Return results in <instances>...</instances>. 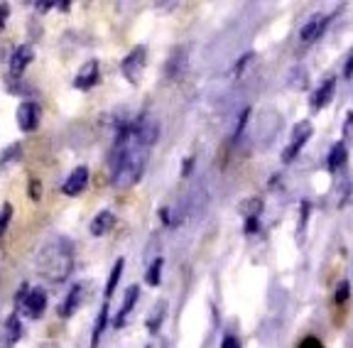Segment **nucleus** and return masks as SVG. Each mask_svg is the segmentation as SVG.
<instances>
[{
    "mask_svg": "<svg viewBox=\"0 0 353 348\" xmlns=\"http://www.w3.org/2000/svg\"><path fill=\"white\" fill-rule=\"evenodd\" d=\"M348 297H351V282L348 280H341L336 287V294H334V302L336 304H346Z\"/></svg>",
    "mask_w": 353,
    "mask_h": 348,
    "instance_id": "21",
    "label": "nucleus"
},
{
    "mask_svg": "<svg viewBox=\"0 0 353 348\" xmlns=\"http://www.w3.org/2000/svg\"><path fill=\"white\" fill-rule=\"evenodd\" d=\"M312 133H314V127H312V123H309V121H302L299 125H294L292 140H290V145H287L285 152H282V162H285V165H290V162H292L294 157L302 152L304 145L312 140Z\"/></svg>",
    "mask_w": 353,
    "mask_h": 348,
    "instance_id": "3",
    "label": "nucleus"
},
{
    "mask_svg": "<svg viewBox=\"0 0 353 348\" xmlns=\"http://www.w3.org/2000/svg\"><path fill=\"white\" fill-rule=\"evenodd\" d=\"M96 83H99V61L91 59L79 69L77 79H74V89L88 91V89H94Z\"/></svg>",
    "mask_w": 353,
    "mask_h": 348,
    "instance_id": "8",
    "label": "nucleus"
},
{
    "mask_svg": "<svg viewBox=\"0 0 353 348\" xmlns=\"http://www.w3.org/2000/svg\"><path fill=\"white\" fill-rule=\"evenodd\" d=\"M248 118H250V108H245V111H243V116H241V121H238L236 138H241V133H243V130H245V123H248Z\"/></svg>",
    "mask_w": 353,
    "mask_h": 348,
    "instance_id": "25",
    "label": "nucleus"
},
{
    "mask_svg": "<svg viewBox=\"0 0 353 348\" xmlns=\"http://www.w3.org/2000/svg\"><path fill=\"white\" fill-rule=\"evenodd\" d=\"M165 311H167V304L165 302H160L152 311H150V316H148V331L150 334H157V331H160L162 316H165Z\"/></svg>",
    "mask_w": 353,
    "mask_h": 348,
    "instance_id": "18",
    "label": "nucleus"
},
{
    "mask_svg": "<svg viewBox=\"0 0 353 348\" xmlns=\"http://www.w3.org/2000/svg\"><path fill=\"white\" fill-rule=\"evenodd\" d=\"M105 324H108V302H103V307H101L99 316H96V326H94V334H91V348L99 346L101 336H103V329Z\"/></svg>",
    "mask_w": 353,
    "mask_h": 348,
    "instance_id": "17",
    "label": "nucleus"
},
{
    "mask_svg": "<svg viewBox=\"0 0 353 348\" xmlns=\"http://www.w3.org/2000/svg\"><path fill=\"white\" fill-rule=\"evenodd\" d=\"M258 228H260V218L258 216H253V218H245V228H243V231L248 233H258Z\"/></svg>",
    "mask_w": 353,
    "mask_h": 348,
    "instance_id": "24",
    "label": "nucleus"
},
{
    "mask_svg": "<svg viewBox=\"0 0 353 348\" xmlns=\"http://www.w3.org/2000/svg\"><path fill=\"white\" fill-rule=\"evenodd\" d=\"M86 184H88V170H86V167H77V170L66 177L61 192H64L66 196H79V194L86 189Z\"/></svg>",
    "mask_w": 353,
    "mask_h": 348,
    "instance_id": "10",
    "label": "nucleus"
},
{
    "mask_svg": "<svg viewBox=\"0 0 353 348\" xmlns=\"http://www.w3.org/2000/svg\"><path fill=\"white\" fill-rule=\"evenodd\" d=\"M74 270V245L66 238L47 243L37 255V272L52 285H61Z\"/></svg>",
    "mask_w": 353,
    "mask_h": 348,
    "instance_id": "2",
    "label": "nucleus"
},
{
    "mask_svg": "<svg viewBox=\"0 0 353 348\" xmlns=\"http://www.w3.org/2000/svg\"><path fill=\"white\" fill-rule=\"evenodd\" d=\"M348 160V150L343 143H334L329 150V157H326V167H329V172H339L343 165H346Z\"/></svg>",
    "mask_w": 353,
    "mask_h": 348,
    "instance_id": "14",
    "label": "nucleus"
},
{
    "mask_svg": "<svg viewBox=\"0 0 353 348\" xmlns=\"http://www.w3.org/2000/svg\"><path fill=\"white\" fill-rule=\"evenodd\" d=\"M250 59H253V52H248V54H245V57H241V61H238L236 67H233V74H236V76H238V74H241L243 69H245V64H248Z\"/></svg>",
    "mask_w": 353,
    "mask_h": 348,
    "instance_id": "26",
    "label": "nucleus"
},
{
    "mask_svg": "<svg viewBox=\"0 0 353 348\" xmlns=\"http://www.w3.org/2000/svg\"><path fill=\"white\" fill-rule=\"evenodd\" d=\"M299 348H324V346L319 343V338H312V336H309V338H304L302 346H299Z\"/></svg>",
    "mask_w": 353,
    "mask_h": 348,
    "instance_id": "29",
    "label": "nucleus"
},
{
    "mask_svg": "<svg viewBox=\"0 0 353 348\" xmlns=\"http://www.w3.org/2000/svg\"><path fill=\"white\" fill-rule=\"evenodd\" d=\"M57 3H37V10H50V8H54Z\"/></svg>",
    "mask_w": 353,
    "mask_h": 348,
    "instance_id": "32",
    "label": "nucleus"
},
{
    "mask_svg": "<svg viewBox=\"0 0 353 348\" xmlns=\"http://www.w3.org/2000/svg\"><path fill=\"white\" fill-rule=\"evenodd\" d=\"M343 74H346V79H353V52L346 59V69H343Z\"/></svg>",
    "mask_w": 353,
    "mask_h": 348,
    "instance_id": "30",
    "label": "nucleus"
},
{
    "mask_svg": "<svg viewBox=\"0 0 353 348\" xmlns=\"http://www.w3.org/2000/svg\"><path fill=\"white\" fill-rule=\"evenodd\" d=\"M351 125H353V111L348 113V118H346V127H343V130H346V133H351Z\"/></svg>",
    "mask_w": 353,
    "mask_h": 348,
    "instance_id": "31",
    "label": "nucleus"
},
{
    "mask_svg": "<svg viewBox=\"0 0 353 348\" xmlns=\"http://www.w3.org/2000/svg\"><path fill=\"white\" fill-rule=\"evenodd\" d=\"M32 57H34V52H32V47L30 45H20L15 52H12V57H10V72L15 74H22L25 72V67H28L30 61H32Z\"/></svg>",
    "mask_w": 353,
    "mask_h": 348,
    "instance_id": "12",
    "label": "nucleus"
},
{
    "mask_svg": "<svg viewBox=\"0 0 353 348\" xmlns=\"http://www.w3.org/2000/svg\"><path fill=\"white\" fill-rule=\"evenodd\" d=\"M334 91H336V79L334 76H326L324 81L319 83L314 89V94H312V99H309V103H312V111H321L324 105L331 103V99H334Z\"/></svg>",
    "mask_w": 353,
    "mask_h": 348,
    "instance_id": "6",
    "label": "nucleus"
},
{
    "mask_svg": "<svg viewBox=\"0 0 353 348\" xmlns=\"http://www.w3.org/2000/svg\"><path fill=\"white\" fill-rule=\"evenodd\" d=\"M138 297H140V287H138V285H130V287L125 289V297H123L121 311H118L116 319H113V326H118V329H121V326L125 324L128 314H130V311L135 309V304H138Z\"/></svg>",
    "mask_w": 353,
    "mask_h": 348,
    "instance_id": "11",
    "label": "nucleus"
},
{
    "mask_svg": "<svg viewBox=\"0 0 353 348\" xmlns=\"http://www.w3.org/2000/svg\"><path fill=\"white\" fill-rule=\"evenodd\" d=\"M329 23H331V15H314L302 28V32H299V34H302V42H316V39L326 32Z\"/></svg>",
    "mask_w": 353,
    "mask_h": 348,
    "instance_id": "9",
    "label": "nucleus"
},
{
    "mask_svg": "<svg viewBox=\"0 0 353 348\" xmlns=\"http://www.w3.org/2000/svg\"><path fill=\"white\" fill-rule=\"evenodd\" d=\"M17 125L25 133H32L34 127L39 125V105L32 103V101L20 103V108H17Z\"/></svg>",
    "mask_w": 353,
    "mask_h": 348,
    "instance_id": "7",
    "label": "nucleus"
},
{
    "mask_svg": "<svg viewBox=\"0 0 353 348\" xmlns=\"http://www.w3.org/2000/svg\"><path fill=\"white\" fill-rule=\"evenodd\" d=\"M160 138V125L150 116H140L132 123H123L110 150V182L116 187H132L143 177L152 145Z\"/></svg>",
    "mask_w": 353,
    "mask_h": 348,
    "instance_id": "1",
    "label": "nucleus"
},
{
    "mask_svg": "<svg viewBox=\"0 0 353 348\" xmlns=\"http://www.w3.org/2000/svg\"><path fill=\"white\" fill-rule=\"evenodd\" d=\"M123 267H125V260L118 258V263L113 265V270H110V277H108V285H105V299L110 297V294L116 292L118 282H121V275H123Z\"/></svg>",
    "mask_w": 353,
    "mask_h": 348,
    "instance_id": "20",
    "label": "nucleus"
},
{
    "mask_svg": "<svg viewBox=\"0 0 353 348\" xmlns=\"http://www.w3.org/2000/svg\"><path fill=\"white\" fill-rule=\"evenodd\" d=\"M113 226H116V216H113V211H101L94 221H91V233H94V236H105Z\"/></svg>",
    "mask_w": 353,
    "mask_h": 348,
    "instance_id": "15",
    "label": "nucleus"
},
{
    "mask_svg": "<svg viewBox=\"0 0 353 348\" xmlns=\"http://www.w3.org/2000/svg\"><path fill=\"white\" fill-rule=\"evenodd\" d=\"M20 334H22L20 316H17V314L8 316L6 329H3V348H12V346H15V341H20Z\"/></svg>",
    "mask_w": 353,
    "mask_h": 348,
    "instance_id": "13",
    "label": "nucleus"
},
{
    "mask_svg": "<svg viewBox=\"0 0 353 348\" xmlns=\"http://www.w3.org/2000/svg\"><path fill=\"white\" fill-rule=\"evenodd\" d=\"M15 157H20V145H12V147H8L3 155H0V167H6L8 162H12Z\"/></svg>",
    "mask_w": 353,
    "mask_h": 348,
    "instance_id": "23",
    "label": "nucleus"
},
{
    "mask_svg": "<svg viewBox=\"0 0 353 348\" xmlns=\"http://www.w3.org/2000/svg\"><path fill=\"white\" fill-rule=\"evenodd\" d=\"M17 309L28 316V319H39L44 314V309H47V292L42 287H32Z\"/></svg>",
    "mask_w": 353,
    "mask_h": 348,
    "instance_id": "5",
    "label": "nucleus"
},
{
    "mask_svg": "<svg viewBox=\"0 0 353 348\" xmlns=\"http://www.w3.org/2000/svg\"><path fill=\"white\" fill-rule=\"evenodd\" d=\"M145 59H148V50H145V47H135V50L123 59L121 72L130 83L140 81V76H143V72H145Z\"/></svg>",
    "mask_w": 353,
    "mask_h": 348,
    "instance_id": "4",
    "label": "nucleus"
},
{
    "mask_svg": "<svg viewBox=\"0 0 353 348\" xmlns=\"http://www.w3.org/2000/svg\"><path fill=\"white\" fill-rule=\"evenodd\" d=\"M10 218H12V206L10 204H3V211H0V236L6 233L8 223H10Z\"/></svg>",
    "mask_w": 353,
    "mask_h": 348,
    "instance_id": "22",
    "label": "nucleus"
},
{
    "mask_svg": "<svg viewBox=\"0 0 353 348\" xmlns=\"http://www.w3.org/2000/svg\"><path fill=\"white\" fill-rule=\"evenodd\" d=\"M162 267H165V260H162V258L152 260V265L148 267V272H145V282H148L150 287H157V285H160V280H162Z\"/></svg>",
    "mask_w": 353,
    "mask_h": 348,
    "instance_id": "19",
    "label": "nucleus"
},
{
    "mask_svg": "<svg viewBox=\"0 0 353 348\" xmlns=\"http://www.w3.org/2000/svg\"><path fill=\"white\" fill-rule=\"evenodd\" d=\"M81 299H83V289L77 285V287H72V292L66 294L64 304L59 307V314H61V316H72L74 311H77L79 307H81Z\"/></svg>",
    "mask_w": 353,
    "mask_h": 348,
    "instance_id": "16",
    "label": "nucleus"
},
{
    "mask_svg": "<svg viewBox=\"0 0 353 348\" xmlns=\"http://www.w3.org/2000/svg\"><path fill=\"white\" fill-rule=\"evenodd\" d=\"M39 194H42V187H39L37 179H32L30 182V196H32V201H39Z\"/></svg>",
    "mask_w": 353,
    "mask_h": 348,
    "instance_id": "27",
    "label": "nucleus"
},
{
    "mask_svg": "<svg viewBox=\"0 0 353 348\" xmlns=\"http://www.w3.org/2000/svg\"><path fill=\"white\" fill-rule=\"evenodd\" d=\"M221 348H241V341H238L236 336H223V341H221Z\"/></svg>",
    "mask_w": 353,
    "mask_h": 348,
    "instance_id": "28",
    "label": "nucleus"
}]
</instances>
